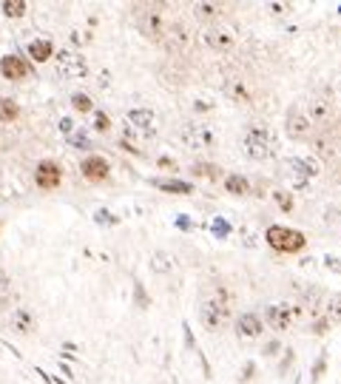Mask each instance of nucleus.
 <instances>
[{
	"instance_id": "obj_1",
	"label": "nucleus",
	"mask_w": 341,
	"mask_h": 384,
	"mask_svg": "<svg viewBox=\"0 0 341 384\" xmlns=\"http://www.w3.org/2000/svg\"><path fill=\"white\" fill-rule=\"evenodd\" d=\"M278 134L270 128V126H251L244 131V140H242V149L244 154L256 160V162H267L278 154Z\"/></svg>"
},
{
	"instance_id": "obj_2",
	"label": "nucleus",
	"mask_w": 341,
	"mask_h": 384,
	"mask_svg": "<svg viewBox=\"0 0 341 384\" xmlns=\"http://www.w3.org/2000/svg\"><path fill=\"white\" fill-rule=\"evenodd\" d=\"M199 319L205 324V331H210V333L225 331V324L231 322V293L225 287H219L210 299H205L199 308Z\"/></svg>"
},
{
	"instance_id": "obj_3",
	"label": "nucleus",
	"mask_w": 341,
	"mask_h": 384,
	"mask_svg": "<svg viewBox=\"0 0 341 384\" xmlns=\"http://www.w3.org/2000/svg\"><path fill=\"white\" fill-rule=\"evenodd\" d=\"M265 240L276 253H299L307 248V236L296 228H285V225H270L265 231Z\"/></svg>"
},
{
	"instance_id": "obj_4",
	"label": "nucleus",
	"mask_w": 341,
	"mask_h": 384,
	"mask_svg": "<svg viewBox=\"0 0 341 384\" xmlns=\"http://www.w3.org/2000/svg\"><path fill=\"white\" fill-rule=\"evenodd\" d=\"M126 134L134 137V140H151L157 134V114L151 108H131L126 114Z\"/></svg>"
},
{
	"instance_id": "obj_5",
	"label": "nucleus",
	"mask_w": 341,
	"mask_h": 384,
	"mask_svg": "<svg viewBox=\"0 0 341 384\" xmlns=\"http://www.w3.org/2000/svg\"><path fill=\"white\" fill-rule=\"evenodd\" d=\"M54 72L63 80H80V77L88 74V60L74 49H60L57 60H54Z\"/></svg>"
},
{
	"instance_id": "obj_6",
	"label": "nucleus",
	"mask_w": 341,
	"mask_h": 384,
	"mask_svg": "<svg viewBox=\"0 0 341 384\" xmlns=\"http://www.w3.org/2000/svg\"><path fill=\"white\" fill-rule=\"evenodd\" d=\"M288 168H290V174H293L296 188H307L310 180L322 174V162H319L316 157H290V160H288Z\"/></svg>"
},
{
	"instance_id": "obj_7",
	"label": "nucleus",
	"mask_w": 341,
	"mask_h": 384,
	"mask_svg": "<svg viewBox=\"0 0 341 384\" xmlns=\"http://www.w3.org/2000/svg\"><path fill=\"white\" fill-rule=\"evenodd\" d=\"M182 142H185V149H191V151H205L216 142V137L202 123H185L182 126Z\"/></svg>"
},
{
	"instance_id": "obj_8",
	"label": "nucleus",
	"mask_w": 341,
	"mask_h": 384,
	"mask_svg": "<svg viewBox=\"0 0 341 384\" xmlns=\"http://www.w3.org/2000/svg\"><path fill=\"white\" fill-rule=\"evenodd\" d=\"M333 106H335L333 92L322 88V92H316L313 97L307 100V108H304V111H307V117H310V123H324V120H330Z\"/></svg>"
},
{
	"instance_id": "obj_9",
	"label": "nucleus",
	"mask_w": 341,
	"mask_h": 384,
	"mask_svg": "<svg viewBox=\"0 0 341 384\" xmlns=\"http://www.w3.org/2000/svg\"><path fill=\"white\" fill-rule=\"evenodd\" d=\"M137 20H140V28H142V32L151 40H163L165 32H168V23H165V17L157 9H140L137 12Z\"/></svg>"
},
{
	"instance_id": "obj_10",
	"label": "nucleus",
	"mask_w": 341,
	"mask_h": 384,
	"mask_svg": "<svg viewBox=\"0 0 341 384\" xmlns=\"http://www.w3.org/2000/svg\"><path fill=\"white\" fill-rule=\"evenodd\" d=\"M205 46L208 49H213V51H233L236 49V37H233V32H231V28H225V26H219V23H216V26H208L205 28Z\"/></svg>"
},
{
	"instance_id": "obj_11",
	"label": "nucleus",
	"mask_w": 341,
	"mask_h": 384,
	"mask_svg": "<svg viewBox=\"0 0 341 384\" xmlns=\"http://www.w3.org/2000/svg\"><path fill=\"white\" fill-rule=\"evenodd\" d=\"M310 128H313V123H310L307 111H301V108H290L288 120H285V134H288L290 140H307Z\"/></svg>"
},
{
	"instance_id": "obj_12",
	"label": "nucleus",
	"mask_w": 341,
	"mask_h": 384,
	"mask_svg": "<svg viewBox=\"0 0 341 384\" xmlns=\"http://www.w3.org/2000/svg\"><path fill=\"white\" fill-rule=\"evenodd\" d=\"M60 180H63V171H60V165H57V162L43 160V162L38 165V171H35V183H38L43 191L57 188V185H60Z\"/></svg>"
},
{
	"instance_id": "obj_13",
	"label": "nucleus",
	"mask_w": 341,
	"mask_h": 384,
	"mask_svg": "<svg viewBox=\"0 0 341 384\" xmlns=\"http://www.w3.org/2000/svg\"><path fill=\"white\" fill-rule=\"evenodd\" d=\"M28 72H32V66H28L20 54H6L3 60H0V74L6 80H23V77H28Z\"/></svg>"
},
{
	"instance_id": "obj_14",
	"label": "nucleus",
	"mask_w": 341,
	"mask_h": 384,
	"mask_svg": "<svg viewBox=\"0 0 341 384\" xmlns=\"http://www.w3.org/2000/svg\"><path fill=\"white\" fill-rule=\"evenodd\" d=\"M262 331H265V322L256 313H242L239 322H236V336L239 339H259Z\"/></svg>"
},
{
	"instance_id": "obj_15",
	"label": "nucleus",
	"mask_w": 341,
	"mask_h": 384,
	"mask_svg": "<svg viewBox=\"0 0 341 384\" xmlns=\"http://www.w3.org/2000/svg\"><path fill=\"white\" fill-rule=\"evenodd\" d=\"M83 176L88 183H103L108 176V160L100 157V154H91L85 162H83Z\"/></svg>"
},
{
	"instance_id": "obj_16",
	"label": "nucleus",
	"mask_w": 341,
	"mask_h": 384,
	"mask_svg": "<svg viewBox=\"0 0 341 384\" xmlns=\"http://www.w3.org/2000/svg\"><path fill=\"white\" fill-rule=\"evenodd\" d=\"M265 322L270 324L273 331H288L290 322H293V310L288 305H270L265 310Z\"/></svg>"
},
{
	"instance_id": "obj_17",
	"label": "nucleus",
	"mask_w": 341,
	"mask_h": 384,
	"mask_svg": "<svg viewBox=\"0 0 341 384\" xmlns=\"http://www.w3.org/2000/svg\"><path fill=\"white\" fill-rule=\"evenodd\" d=\"M222 15H225V6H219V3H197L194 6V17L199 23H208V26H216V20Z\"/></svg>"
},
{
	"instance_id": "obj_18",
	"label": "nucleus",
	"mask_w": 341,
	"mask_h": 384,
	"mask_svg": "<svg viewBox=\"0 0 341 384\" xmlns=\"http://www.w3.org/2000/svg\"><path fill=\"white\" fill-rule=\"evenodd\" d=\"M26 54L32 57L35 63H46V60H51L54 57V43L51 40H32L26 46Z\"/></svg>"
},
{
	"instance_id": "obj_19",
	"label": "nucleus",
	"mask_w": 341,
	"mask_h": 384,
	"mask_svg": "<svg viewBox=\"0 0 341 384\" xmlns=\"http://www.w3.org/2000/svg\"><path fill=\"white\" fill-rule=\"evenodd\" d=\"M148 268H151V274H157V276H168L174 271V256L165 253V251H157V253L151 256Z\"/></svg>"
},
{
	"instance_id": "obj_20",
	"label": "nucleus",
	"mask_w": 341,
	"mask_h": 384,
	"mask_svg": "<svg viewBox=\"0 0 341 384\" xmlns=\"http://www.w3.org/2000/svg\"><path fill=\"white\" fill-rule=\"evenodd\" d=\"M35 324H38L35 316L28 313V310H23V308L12 313V328H15L17 333H35Z\"/></svg>"
},
{
	"instance_id": "obj_21",
	"label": "nucleus",
	"mask_w": 341,
	"mask_h": 384,
	"mask_svg": "<svg viewBox=\"0 0 341 384\" xmlns=\"http://www.w3.org/2000/svg\"><path fill=\"white\" fill-rule=\"evenodd\" d=\"M225 191L233 194V197H242V194L251 191V183H247V176H242V174H228L225 176Z\"/></svg>"
},
{
	"instance_id": "obj_22",
	"label": "nucleus",
	"mask_w": 341,
	"mask_h": 384,
	"mask_svg": "<svg viewBox=\"0 0 341 384\" xmlns=\"http://www.w3.org/2000/svg\"><path fill=\"white\" fill-rule=\"evenodd\" d=\"M151 185H157L160 191H171V194H194V185L185 180H151Z\"/></svg>"
},
{
	"instance_id": "obj_23",
	"label": "nucleus",
	"mask_w": 341,
	"mask_h": 384,
	"mask_svg": "<svg viewBox=\"0 0 341 384\" xmlns=\"http://www.w3.org/2000/svg\"><path fill=\"white\" fill-rule=\"evenodd\" d=\"M20 117V106L9 97H0V123H15Z\"/></svg>"
},
{
	"instance_id": "obj_24",
	"label": "nucleus",
	"mask_w": 341,
	"mask_h": 384,
	"mask_svg": "<svg viewBox=\"0 0 341 384\" xmlns=\"http://www.w3.org/2000/svg\"><path fill=\"white\" fill-rule=\"evenodd\" d=\"M327 319L333 324H341V293H333L327 299Z\"/></svg>"
},
{
	"instance_id": "obj_25",
	"label": "nucleus",
	"mask_w": 341,
	"mask_h": 384,
	"mask_svg": "<svg viewBox=\"0 0 341 384\" xmlns=\"http://www.w3.org/2000/svg\"><path fill=\"white\" fill-rule=\"evenodd\" d=\"M26 0H6V3H3V15L6 17H23L26 15Z\"/></svg>"
},
{
	"instance_id": "obj_26",
	"label": "nucleus",
	"mask_w": 341,
	"mask_h": 384,
	"mask_svg": "<svg viewBox=\"0 0 341 384\" xmlns=\"http://www.w3.org/2000/svg\"><path fill=\"white\" fill-rule=\"evenodd\" d=\"M12 297H15V287H12V282H9L6 276H0V310H3V308L12 302Z\"/></svg>"
},
{
	"instance_id": "obj_27",
	"label": "nucleus",
	"mask_w": 341,
	"mask_h": 384,
	"mask_svg": "<svg viewBox=\"0 0 341 384\" xmlns=\"http://www.w3.org/2000/svg\"><path fill=\"white\" fill-rule=\"evenodd\" d=\"M72 106H74L80 114H88L91 108H94V106H91V97H88V94H74V97H72Z\"/></svg>"
},
{
	"instance_id": "obj_28",
	"label": "nucleus",
	"mask_w": 341,
	"mask_h": 384,
	"mask_svg": "<svg viewBox=\"0 0 341 384\" xmlns=\"http://www.w3.org/2000/svg\"><path fill=\"white\" fill-rule=\"evenodd\" d=\"M69 145L72 149H88L91 140L85 137V131H74V134H69Z\"/></svg>"
},
{
	"instance_id": "obj_29",
	"label": "nucleus",
	"mask_w": 341,
	"mask_h": 384,
	"mask_svg": "<svg viewBox=\"0 0 341 384\" xmlns=\"http://www.w3.org/2000/svg\"><path fill=\"white\" fill-rule=\"evenodd\" d=\"M210 231H213V236H219V240H225V236L231 233V225H228L225 219H213V222H210Z\"/></svg>"
},
{
	"instance_id": "obj_30",
	"label": "nucleus",
	"mask_w": 341,
	"mask_h": 384,
	"mask_svg": "<svg viewBox=\"0 0 341 384\" xmlns=\"http://www.w3.org/2000/svg\"><path fill=\"white\" fill-rule=\"evenodd\" d=\"M276 202L282 205V211H293V197H290V194L278 191V194H276Z\"/></svg>"
},
{
	"instance_id": "obj_31",
	"label": "nucleus",
	"mask_w": 341,
	"mask_h": 384,
	"mask_svg": "<svg viewBox=\"0 0 341 384\" xmlns=\"http://www.w3.org/2000/svg\"><path fill=\"white\" fill-rule=\"evenodd\" d=\"M94 128H97V131H108V128H111V120H108V114H103V111H100V114L94 117Z\"/></svg>"
},
{
	"instance_id": "obj_32",
	"label": "nucleus",
	"mask_w": 341,
	"mask_h": 384,
	"mask_svg": "<svg viewBox=\"0 0 341 384\" xmlns=\"http://www.w3.org/2000/svg\"><path fill=\"white\" fill-rule=\"evenodd\" d=\"M57 128H60V131H63V134L69 137V134H74V120H72V117H63V120H60V126H57Z\"/></svg>"
},
{
	"instance_id": "obj_33",
	"label": "nucleus",
	"mask_w": 341,
	"mask_h": 384,
	"mask_svg": "<svg viewBox=\"0 0 341 384\" xmlns=\"http://www.w3.org/2000/svg\"><path fill=\"white\" fill-rule=\"evenodd\" d=\"M94 219H97V222H106V225H117V217H111V214H106V211H97Z\"/></svg>"
},
{
	"instance_id": "obj_34",
	"label": "nucleus",
	"mask_w": 341,
	"mask_h": 384,
	"mask_svg": "<svg viewBox=\"0 0 341 384\" xmlns=\"http://www.w3.org/2000/svg\"><path fill=\"white\" fill-rule=\"evenodd\" d=\"M327 268H333L338 276H341V262L338 259H333V256H327Z\"/></svg>"
},
{
	"instance_id": "obj_35",
	"label": "nucleus",
	"mask_w": 341,
	"mask_h": 384,
	"mask_svg": "<svg viewBox=\"0 0 341 384\" xmlns=\"http://www.w3.org/2000/svg\"><path fill=\"white\" fill-rule=\"evenodd\" d=\"M176 222H179V225H182V228H191V219H188V217H179V219H176Z\"/></svg>"
}]
</instances>
